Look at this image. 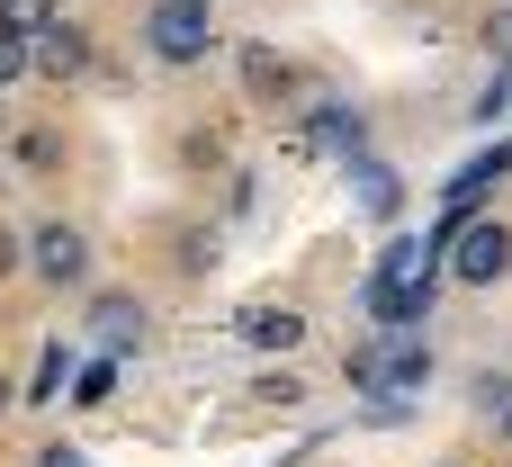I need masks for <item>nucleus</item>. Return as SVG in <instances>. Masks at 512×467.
I'll return each mask as SVG.
<instances>
[{"label": "nucleus", "instance_id": "nucleus-1", "mask_svg": "<svg viewBox=\"0 0 512 467\" xmlns=\"http://www.w3.org/2000/svg\"><path fill=\"white\" fill-rule=\"evenodd\" d=\"M432 261H441V243H387L378 270H369V315L378 324H423L432 315Z\"/></svg>", "mask_w": 512, "mask_h": 467}, {"label": "nucleus", "instance_id": "nucleus-17", "mask_svg": "<svg viewBox=\"0 0 512 467\" xmlns=\"http://www.w3.org/2000/svg\"><path fill=\"white\" fill-rule=\"evenodd\" d=\"M0 414H9V378H0Z\"/></svg>", "mask_w": 512, "mask_h": 467}, {"label": "nucleus", "instance_id": "nucleus-11", "mask_svg": "<svg viewBox=\"0 0 512 467\" xmlns=\"http://www.w3.org/2000/svg\"><path fill=\"white\" fill-rule=\"evenodd\" d=\"M27 63H36V36H18V27L0 18V81H18Z\"/></svg>", "mask_w": 512, "mask_h": 467}, {"label": "nucleus", "instance_id": "nucleus-15", "mask_svg": "<svg viewBox=\"0 0 512 467\" xmlns=\"http://www.w3.org/2000/svg\"><path fill=\"white\" fill-rule=\"evenodd\" d=\"M36 467H90V459H81V450H63V441H54V450H45V459H36Z\"/></svg>", "mask_w": 512, "mask_h": 467}, {"label": "nucleus", "instance_id": "nucleus-3", "mask_svg": "<svg viewBox=\"0 0 512 467\" xmlns=\"http://www.w3.org/2000/svg\"><path fill=\"white\" fill-rule=\"evenodd\" d=\"M450 252H459L450 270H459L468 288H495V279L512 270V234H504V225H459V234H450Z\"/></svg>", "mask_w": 512, "mask_h": 467}, {"label": "nucleus", "instance_id": "nucleus-8", "mask_svg": "<svg viewBox=\"0 0 512 467\" xmlns=\"http://www.w3.org/2000/svg\"><path fill=\"white\" fill-rule=\"evenodd\" d=\"M90 333H99L108 351H135V333H144V306H135V297H99V306H90Z\"/></svg>", "mask_w": 512, "mask_h": 467}, {"label": "nucleus", "instance_id": "nucleus-5", "mask_svg": "<svg viewBox=\"0 0 512 467\" xmlns=\"http://www.w3.org/2000/svg\"><path fill=\"white\" fill-rule=\"evenodd\" d=\"M27 261H36V279H54V288H81V279H90V243H81L72 225H45V234L27 243Z\"/></svg>", "mask_w": 512, "mask_h": 467}, {"label": "nucleus", "instance_id": "nucleus-16", "mask_svg": "<svg viewBox=\"0 0 512 467\" xmlns=\"http://www.w3.org/2000/svg\"><path fill=\"white\" fill-rule=\"evenodd\" d=\"M9 270H18V234L0 225V279H9Z\"/></svg>", "mask_w": 512, "mask_h": 467}, {"label": "nucleus", "instance_id": "nucleus-18", "mask_svg": "<svg viewBox=\"0 0 512 467\" xmlns=\"http://www.w3.org/2000/svg\"><path fill=\"white\" fill-rule=\"evenodd\" d=\"M504 423H512V414H504Z\"/></svg>", "mask_w": 512, "mask_h": 467}, {"label": "nucleus", "instance_id": "nucleus-4", "mask_svg": "<svg viewBox=\"0 0 512 467\" xmlns=\"http://www.w3.org/2000/svg\"><path fill=\"white\" fill-rule=\"evenodd\" d=\"M144 36H153L162 63H198V54H207V9H198V0H171V9H153Z\"/></svg>", "mask_w": 512, "mask_h": 467}, {"label": "nucleus", "instance_id": "nucleus-2", "mask_svg": "<svg viewBox=\"0 0 512 467\" xmlns=\"http://www.w3.org/2000/svg\"><path fill=\"white\" fill-rule=\"evenodd\" d=\"M423 378H432V351H423L414 324H387L378 342L351 351V387H360V396H414Z\"/></svg>", "mask_w": 512, "mask_h": 467}, {"label": "nucleus", "instance_id": "nucleus-9", "mask_svg": "<svg viewBox=\"0 0 512 467\" xmlns=\"http://www.w3.org/2000/svg\"><path fill=\"white\" fill-rule=\"evenodd\" d=\"M306 144H315V153H333V162H351V153H360V117H351V108H315Z\"/></svg>", "mask_w": 512, "mask_h": 467}, {"label": "nucleus", "instance_id": "nucleus-7", "mask_svg": "<svg viewBox=\"0 0 512 467\" xmlns=\"http://www.w3.org/2000/svg\"><path fill=\"white\" fill-rule=\"evenodd\" d=\"M36 72H54V81H72V72H90V36L81 27H36Z\"/></svg>", "mask_w": 512, "mask_h": 467}, {"label": "nucleus", "instance_id": "nucleus-10", "mask_svg": "<svg viewBox=\"0 0 512 467\" xmlns=\"http://www.w3.org/2000/svg\"><path fill=\"white\" fill-rule=\"evenodd\" d=\"M351 189H360V207H369V216H396V198H405V189H396V171H378V162H360V153H351Z\"/></svg>", "mask_w": 512, "mask_h": 467}, {"label": "nucleus", "instance_id": "nucleus-14", "mask_svg": "<svg viewBox=\"0 0 512 467\" xmlns=\"http://www.w3.org/2000/svg\"><path fill=\"white\" fill-rule=\"evenodd\" d=\"M252 405H306V387H297V378H261V387H252Z\"/></svg>", "mask_w": 512, "mask_h": 467}, {"label": "nucleus", "instance_id": "nucleus-13", "mask_svg": "<svg viewBox=\"0 0 512 467\" xmlns=\"http://www.w3.org/2000/svg\"><path fill=\"white\" fill-rule=\"evenodd\" d=\"M54 387H63V342H54V351H45V360H36V387H27V396H36V405H45V396H54Z\"/></svg>", "mask_w": 512, "mask_h": 467}, {"label": "nucleus", "instance_id": "nucleus-12", "mask_svg": "<svg viewBox=\"0 0 512 467\" xmlns=\"http://www.w3.org/2000/svg\"><path fill=\"white\" fill-rule=\"evenodd\" d=\"M0 18H9L18 36H36V27H54V0H0Z\"/></svg>", "mask_w": 512, "mask_h": 467}, {"label": "nucleus", "instance_id": "nucleus-6", "mask_svg": "<svg viewBox=\"0 0 512 467\" xmlns=\"http://www.w3.org/2000/svg\"><path fill=\"white\" fill-rule=\"evenodd\" d=\"M234 342H252V351H297L306 342V315L297 306H234Z\"/></svg>", "mask_w": 512, "mask_h": 467}]
</instances>
